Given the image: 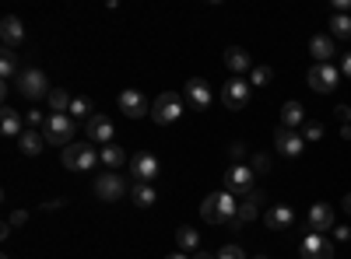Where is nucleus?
<instances>
[{
    "label": "nucleus",
    "mask_w": 351,
    "mask_h": 259,
    "mask_svg": "<svg viewBox=\"0 0 351 259\" xmlns=\"http://www.w3.org/2000/svg\"><path fill=\"white\" fill-rule=\"evenodd\" d=\"M0 39H4V46H8V49L21 46V39H25V25H21V18L8 14L4 21H0Z\"/></svg>",
    "instance_id": "obj_19"
},
{
    "label": "nucleus",
    "mask_w": 351,
    "mask_h": 259,
    "mask_svg": "<svg viewBox=\"0 0 351 259\" xmlns=\"http://www.w3.org/2000/svg\"><path fill=\"white\" fill-rule=\"evenodd\" d=\"M46 120H49V116H43L39 109H28V112H25V123L32 126V130H36V126H46Z\"/></svg>",
    "instance_id": "obj_35"
},
{
    "label": "nucleus",
    "mask_w": 351,
    "mask_h": 259,
    "mask_svg": "<svg viewBox=\"0 0 351 259\" xmlns=\"http://www.w3.org/2000/svg\"><path fill=\"white\" fill-rule=\"evenodd\" d=\"M25 221H28V214H25V210H14V214H11V221H8V224H11V228H21V224H25Z\"/></svg>",
    "instance_id": "obj_36"
},
{
    "label": "nucleus",
    "mask_w": 351,
    "mask_h": 259,
    "mask_svg": "<svg viewBox=\"0 0 351 259\" xmlns=\"http://www.w3.org/2000/svg\"><path fill=\"white\" fill-rule=\"evenodd\" d=\"M130 176H134V182H152L155 186V179L162 176V165L152 151H141V154L130 158Z\"/></svg>",
    "instance_id": "obj_8"
},
{
    "label": "nucleus",
    "mask_w": 351,
    "mask_h": 259,
    "mask_svg": "<svg viewBox=\"0 0 351 259\" xmlns=\"http://www.w3.org/2000/svg\"><path fill=\"white\" fill-rule=\"evenodd\" d=\"M84 133H88V140H92V144H102V148H106V144H112V133L116 130H112V120L109 116L95 112V116L84 123Z\"/></svg>",
    "instance_id": "obj_13"
},
{
    "label": "nucleus",
    "mask_w": 351,
    "mask_h": 259,
    "mask_svg": "<svg viewBox=\"0 0 351 259\" xmlns=\"http://www.w3.org/2000/svg\"><path fill=\"white\" fill-rule=\"evenodd\" d=\"M302 259H334V245H330V238L327 235H306L302 238Z\"/></svg>",
    "instance_id": "obj_15"
},
{
    "label": "nucleus",
    "mask_w": 351,
    "mask_h": 259,
    "mask_svg": "<svg viewBox=\"0 0 351 259\" xmlns=\"http://www.w3.org/2000/svg\"><path fill=\"white\" fill-rule=\"evenodd\" d=\"M218 259H246V249L243 245H225V249H218Z\"/></svg>",
    "instance_id": "obj_34"
},
{
    "label": "nucleus",
    "mask_w": 351,
    "mask_h": 259,
    "mask_svg": "<svg viewBox=\"0 0 351 259\" xmlns=\"http://www.w3.org/2000/svg\"><path fill=\"white\" fill-rule=\"evenodd\" d=\"M0 74H4V81L21 77V70H18V56H14V49H8V46H4V53H0Z\"/></svg>",
    "instance_id": "obj_27"
},
{
    "label": "nucleus",
    "mask_w": 351,
    "mask_h": 259,
    "mask_svg": "<svg viewBox=\"0 0 351 259\" xmlns=\"http://www.w3.org/2000/svg\"><path fill=\"white\" fill-rule=\"evenodd\" d=\"M271 81H274V70L271 67H253L250 70V84H253V88H267Z\"/></svg>",
    "instance_id": "obj_32"
},
{
    "label": "nucleus",
    "mask_w": 351,
    "mask_h": 259,
    "mask_svg": "<svg viewBox=\"0 0 351 259\" xmlns=\"http://www.w3.org/2000/svg\"><path fill=\"white\" fill-rule=\"evenodd\" d=\"M28 126L21 123V112L18 109H11V105H4V112H0V133L4 137H21Z\"/></svg>",
    "instance_id": "obj_22"
},
{
    "label": "nucleus",
    "mask_w": 351,
    "mask_h": 259,
    "mask_svg": "<svg viewBox=\"0 0 351 259\" xmlns=\"http://www.w3.org/2000/svg\"><path fill=\"white\" fill-rule=\"evenodd\" d=\"M225 189L228 193H236V196H250L256 186H253V168L250 165H232L228 172H225Z\"/></svg>",
    "instance_id": "obj_10"
},
{
    "label": "nucleus",
    "mask_w": 351,
    "mask_h": 259,
    "mask_svg": "<svg viewBox=\"0 0 351 259\" xmlns=\"http://www.w3.org/2000/svg\"><path fill=\"white\" fill-rule=\"evenodd\" d=\"M309 53L316 56V64H334V56H337L330 36H313V39H309Z\"/></svg>",
    "instance_id": "obj_21"
},
{
    "label": "nucleus",
    "mask_w": 351,
    "mask_h": 259,
    "mask_svg": "<svg viewBox=\"0 0 351 259\" xmlns=\"http://www.w3.org/2000/svg\"><path fill=\"white\" fill-rule=\"evenodd\" d=\"M341 74L351 81V53H344V56H341Z\"/></svg>",
    "instance_id": "obj_37"
},
{
    "label": "nucleus",
    "mask_w": 351,
    "mask_h": 259,
    "mask_svg": "<svg viewBox=\"0 0 351 259\" xmlns=\"http://www.w3.org/2000/svg\"><path fill=\"white\" fill-rule=\"evenodd\" d=\"M274 151L278 154H285V158H299L302 151H306V137H302V130H278L274 133Z\"/></svg>",
    "instance_id": "obj_12"
},
{
    "label": "nucleus",
    "mask_w": 351,
    "mask_h": 259,
    "mask_svg": "<svg viewBox=\"0 0 351 259\" xmlns=\"http://www.w3.org/2000/svg\"><path fill=\"white\" fill-rule=\"evenodd\" d=\"M71 98H74L71 92L53 88V92H49V109H53V112H71Z\"/></svg>",
    "instance_id": "obj_31"
},
{
    "label": "nucleus",
    "mask_w": 351,
    "mask_h": 259,
    "mask_svg": "<svg viewBox=\"0 0 351 259\" xmlns=\"http://www.w3.org/2000/svg\"><path fill=\"white\" fill-rule=\"evenodd\" d=\"M197 245H200V232L190 228V224H183L180 232H176V249L180 252H197Z\"/></svg>",
    "instance_id": "obj_26"
},
{
    "label": "nucleus",
    "mask_w": 351,
    "mask_h": 259,
    "mask_svg": "<svg viewBox=\"0 0 351 259\" xmlns=\"http://www.w3.org/2000/svg\"><path fill=\"white\" fill-rule=\"evenodd\" d=\"M281 126H285V130L306 126V109H302L299 102H285V105H281Z\"/></svg>",
    "instance_id": "obj_24"
},
{
    "label": "nucleus",
    "mask_w": 351,
    "mask_h": 259,
    "mask_svg": "<svg viewBox=\"0 0 351 259\" xmlns=\"http://www.w3.org/2000/svg\"><path fill=\"white\" fill-rule=\"evenodd\" d=\"M46 133L43 130H32L28 126L21 137H18V148H21V154H28V158H36V154H43V148H46Z\"/></svg>",
    "instance_id": "obj_18"
},
{
    "label": "nucleus",
    "mask_w": 351,
    "mask_h": 259,
    "mask_svg": "<svg viewBox=\"0 0 351 259\" xmlns=\"http://www.w3.org/2000/svg\"><path fill=\"white\" fill-rule=\"evenodd\" d=\"M165 259H193V256H190V252H169Z\"/></svg>",
    "instance_id": "obj_42"
},
{
    "label": "nucleus",
    "mask_w": 351,
    "mask_h": 259,
    "mask_svg": "<svg viewBox=\"0 0 351 259\" xmlns=\"http://www.w3.org/2000/svg\"><path fill=\"white\" fill-rule=\"evenodd\" d=\"M302 137H306V144H309V140H324V123L309 120V123L302 126Z\"/></svg>",
    "instance_id": "obj_33"
},
{
    "label": "nucleus",
    "mask_w": 351,
    "mask_h": 259,
    "mask_svg": "<svg viewBox=\"0 0 351 259\" xmlns=\"http://www.w3.org/2000/svg\"><path fill=\"white\" fill-rule=\"evenodd\" d=\"M225 67H228L232 74H246V70H253V56H250L243 46H228V49H225Z\"/></svg>",
    "instance_id": "obj_20"
},
{
    "label": "nucleus",
    "mask_w": 351,
    "mask_h": 259,
    "mask_svg": "<svg viewBox=\"0 0 351 259\" xmlns=\"http://www.w3.org/2000/svg\"><path fill=\"white\" fill-rule=\"evenodd\" d=\"M18 88H21V95L25 98H49V77L39 70V67H28V70H21V77H18Z\"/></svg>",
    "instance_id": "obj_5"
},
{
    "label": "nucleus",
    "mask_w": 351,
    "mask_h": 259,
    "mask_svg": "<svg viewBox=\"0 0 351 259\" xmlns=\"http://www.w3.org/2000/svg\"><path fill=\"white\" fill-rule=\"evenodd\" d=\"M4 259H8V256H4Z\"/></svg>",
    "instance_id": "obj_45"
},
{
    "label": "nucleus",
    "mask_w": 351,
    "mask_h": 259,
    "mask_svg": "<svg viewBox=\"0 0 351 259\" xmlns=\"http://www.w3.org/2000/svg\"><path fill=\"white\" fill-rule=\"evenodd\" d=\"M334 112H337V120H341V123H348V120H351V109H348V105H337Z\"/></svg>",
    "instance_id": "obj_38"
},
{
    "label": "nucleus",
    "mask_w": 351,
    "mask_h": 259,
    "mask_svg": "<svg viewBox=\"0 0 351 259\" xmlns=\"http://www.w3.org/2000/svg\"><path fill=\"white\" fill-rule=\"evenodd\" d=\"M67 116H74V120H92V116H95V112H92V102H88L84 95H74Z\"/></svg>",
    "instance_id": "obj_30"
},
{
    "label": "nucleus",
    "mask_w": 351,
    "mask_h": 259,
    "mask_svg": "<svg viewBox=\"0 0 351 259\" xmlns=\"http://www.w3.org/2000/svg\"><path fill=\"white\" fill-rule=\"evenodd\" d=\"M183 116V95H176V92H162L155 102H152V120L158 126H169Z\"/></svg>",
    "instance_id": "obj_3"
},
{
    "label": "nucleus",
    "mask_w": 351,
    "mask_h": 259,
    "mask_svg": "<svg viewBox=\"0 0 351 259\" xmlns=\"http://www.w3.org/2000/svg\"><path fill=\"white\" fill-rule=\"evenodd\" d=\"M250 95H253V84L246 77H232L221 84V105L225 109H246Z\"/></svg>",
    "instance_id": "obj_6"
},
{
    "label": "nucleus",
    "mask_w": 351,
    "mask_h": 259,
    "mask_svg": "<svg viewBox=\"0 0 351 259\" xmlns=\"http://www.w3.org/2000/svg\"><path fill=\"white\" fill-rule=\"evenodd\" d=\"M337 81H341V67H334V64H313V70H309V88L313 92L330 95L337 88Z\"/></svg>",
    "instance_id": "obj_9"
},
{
    "label": "nucleus",
    "mask_w": 351,
    "mask_h": 259,
    "mask_svg": "<svg viewBox=\"0 0 351 259\" xmlns=\"http://www.w3.org/2000/svg\"><path fill=\"white\" fill-rule=\"evenodd\" d=\"M306 224L313 228L316 235H327L330 228H334V210H330V204H313L309 214H306Z\"/></svg>",
    "instance_id": "obj_16"
},
{
    "label": "nucleus",
    "mask_w": 351,
    "mask_h": 259,
    "mask_svg": "<svg viewBox=\"0 0 351 259\" xmlns=\"http://www.w3.org/2000/svg\"><path fill=\"white\" fill-rule=\"evenodd\" d=\"M130 200H134V207H155V200H158V189L152 182H134L130 186Z\"/></svg>",
    "instance_id": "obj_23"
},
{
    "label": "nucleus",
    "mask_w": 351,
    "mask_h": 259,
    "mask_svg": "<svg viewBox=\"0 0 351 259\" xmlns=\"http://www.w3.org/2000/svg\"><path fill=\"white\" fill-rule=\"evenodd\" d=\"M183 98L190 102V109L204 112V109H211L215 92H211V84L204 81V77H190V81H186V92H183Z\"/></svg>",
    "instance_id": "obj_11"
},
{
    "label": "nucleus",
    "mask_w": 351,
    "mask_h": 259,
    "mask_svg": "<svg viewBox=\"0 0 351 259\" xmlns=\"http://www.w3.org/2000/svg\"><path fill=\"white\" fill-rule=\"evenodd\" d=\"M341 207H344V214H348V217H351V193H348V196H344V200H341Z\"/></svg>",
    "instance_id": "obj_41"
},
{
    "label": "nucleus",
    "mask_w": 351,
    "mask_h": 259,
    "mask_svg": "<svg viewBox=\"0 0 351 259\" xmlns=\"http://www.w3.org/2000/svg\"><path fill=\"white\" fill-rule=\"evenodd\" d=\"M99 165V148L92 140H74L64 148V168L71 172H88V168H95Z\"/></svg>",
    "instance_id": "obj_2"
},
{
    "label": "nucleus",
    "mask_w": 351,
    "mask_h": 259,
    "mask_svg": "<svg viewBox=\"0 0 351 259\" xmlns=\"http://www.w3.org/2000/svg\"><path fill=\"white\" fill-rule=\"evenodd\" d=\"M330 39H351V14H334L330 18Z\"/></svg>",
    "instance_id": "obj_29"
},
{
    "label": "nucleus",
    "mask_w": 351,
    "mask_h": 259,
    "mask_svg": "<svg viewBox=\"0 0 351 259\" xmlns=\"http://www.w3.org/2000/svg\"><path fill=\"white\" fill-rule=\"evenodd\" d=\"M253 165H256V168H253V172H267V158H263V154H260V158H256V161H253Z\"/></svg>",
    "instance_id": "obj_39"
},
{
    "label": "nucleus",
    "mask_w": 351,
    "mask_h": 259,
    "mask_svg": "<svg viewBox=\"0 0 351 259\" xmlns=\"http://www.w3.org/2000/svg\"><path fill=\"white\" fill-rule=\"evenodd\" d=\"M99 161L106 165V172H112V168H120L127 161V151L120 148V144H106V148H99Z\"/></svg>",
    "instance_id": "obj_25"
},
{
    "label": "nucleus",
    "mask_w": 351,
    "mask_h": 259,
    "mask_svg": "<svg viewBox=\"0 0 351 259\" xmlns=\"http://www.w3.org/2000/svg\"><path fill=\"white\" fill-rule=\"evenodd\" d=\"M250 259H267V256H250Z\"/></svg>",
    "instance_id": "obj_44"
},
{
    "label": "nucleus",
    "mask_w": 351,
    "mask_h": 259,
    "mask_svg": "<svg viewBox=\"0 0 351 259\" xmlns=\"http://www.w3.org/2000/svg\"><path fill=\"white\" fill-rule=\"evenodd\" d=\"M120 112H123V116H130V120H141V116H152V105H148V98H144L141 92L127 88L120 95Z\"/></svg>",
    "instance_id": "obj_14"
},
{
    "label": "nucleus",
    "mask_w": 351,
    "mask_h": 259,
    "mask_svg": "<svg viewBox=\"0 0 351 259\" xmlns=\"http://www.w3.org/2000/svg\"><path fill=\"white\" fill-rule=\"evenodd\" d=\"M95 193H99V200L112 204V200H123L130 193V186H127V179L120 176V172H102V176L95 179Z\"/></svg>",
    "instance_id": "obj_7"
},
{
    "label": "nucleus",
    "mask_w": 351,
    "mask_h": 259,
    "mask_svg": "<svg viewBox=\"0 0 351 259\" xmlns=\"http://www.w3.org/2000/svg\"><path fill=\"white\" fill-rule=\"evenodd\" d=\"M253 217H256V200H253V196H246L243 204H239V214H236V221H232L228 228H243V224H250Z\"/></svg>",
    "instance_id": "obj_28"
},
{
    "label": "nucleus",
    "mask_w": 351,
    "mask_h": 259,
    "mask_svg": "<svg viewBox=\"0 0 351 259\" xmlns=\"http://www.w3.org/2000/svg\"><path fill=\"white\" fill-rule=\"evenodd\" d=\"M193 259H218V256H211V252H197Z\"/></svg>",
    "instance_id": "obj_43"
},
{
    "label": "nucleus",
    "mask_w": 351,
    "mask_h": 259,
    "mask_svg": "<svg viewBox=\"0 0 351 259\" xmlns=\"http://www.w3.org/2000/svg\"><path fill=\"white\" fill-rule=\"evenodd\" d=\"M334 235H337V238L344 242V238H351V228H344V224H341V228H337V232H334Z\"/></svg>",
    "instance_id": "obj_40"
},
{
    "label": "nucleus",
    "mask_w": 351,
    "mask_h": 259,
    "mask_svg": "<svg viewBox=\"0 0 351 259\" xmlns=\"http://www.w3.org/2000/svg\"><path fill=\"white\" fill-rule=\"evenodd\" d=\"M236 214H239V196L228 193V189L211 193L200 204V217L208 221V224H232V221H236Z\"/></svg>",
    "instance_id": "obj_1"
},
{
    "label": "nucleus",
    "mask_w": 351,
    "mask_h": 259,
    "mask_svg": "<svg viewBox=\"0 0 351 259\" xmlns=\"http://www.w3.org/2000/svg\"><path fill=\"white\" fill-rule=\"evenodd\" d=\"M74 130H77V123H74V116H67V112H49V120H46V126H43V133H46V140L49 144H74Z\"/></svg>",
    "instance_id": "obj_4"
},
{
    "label": "nucleus",
    "mask_w": 351,
    "mask_h": 259,
    "mask_svg": "<svg viewBox=\"0 0 351 259\" xmlns=\"http://www.w3.org/2000/svg\"><path fill=\"white\" fill-rule=\"evenodd\" d=\"M263 221H267V228H274V232H285V228L295 224V210H291L288 204H274L267 214H263Z\"/></svg>",
    "instance_id": "obj_17"
}]
</instances>
